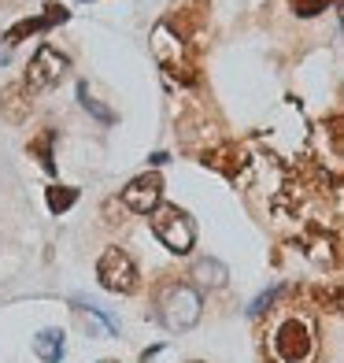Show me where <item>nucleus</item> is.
Wrapping results in <instances>:
<instances>
[{
    "mask_svg": "<svg viewBox=\"0 0 344 363\" xmlns=\"http://www.w3.org/2000/svg\"><path fill=\"white\" fill-rule=\"evenodd\" d=\"M204 315V301H200V289H193L185 282H174L163 289L159 296V319L163 326L171 330V334H185V330H193L196 323H200Z\"/></svg>",
    "mask_w": 344,
    "mask_h": 363,
    "instance_id": "nucleus-1",
    "label": "nucleus"
},
{
    "mask_svg": "<svg viewBox=\"0 0 344 363\" xmlns=\"http://www.w3.org/2000/svg\"><path fill=\"white\" fill-rule=\"evenodd\" d=\"M149 219H152V234L167 245V252H174V256L193 252L196 226H193V219H189L178 204H159V208H152Z\"/></svg>",
    "mask_w": 344,
    "mask_h": 363,
    "instance_id": "nucleus-2",
    "label": "nucleus"
},
{
    "mask_svg": "<svg viewBox=\"0 0 344 363\" xmlns=\"http://www.w3.org/2000/svg\"><path fill=\"white\" fill-rule=\"evenodd\" d=\"M96 278H101V286L108 293H119V296L134 293L137 282H141L137 263L130 259V252H122V249H104L101 263H96Z\"/></svg>",
    "mask_w": 344,
    "mask_h": 363,
    "instance_id": "nucleus-3",
    "label": "nucleus"
},
{
    "mask_svg": "<svg viewBox=\"0 0 344 363\" xmlns=\"http://www.w3.org/2000/svg\"><path fill=\"white\" fill-rule=\"evenodd\" d=\"M71 71V60L59 52V48H52V45H41L38 52H34V60H30V67H26V78H23V86L30 89V93H41V89H52V86H59V78Z\"/></svg>",
    "mask_w": 344,
    "mask_h": 363,
    "instance_id": "nucleus-4",
    "label": "nucleus"
},
{
    "mask_svg": "<svg viewBox=\"0 0 344 363\" xmlns=\"http://www.w3.org/2000/svg\"><path fill=\"white\" fill-rule=\"evenodd\" d=\"M159 201H163V178L156 171L137 174L134 182H126V189H122V204L130 211H137V216H149L152 208H159Z\"/></svg>",
    "mask_w": 344,
    "mask_h": 363,
    "instance_id": "nucleus-5",
    "label": "nucleus"
},
{
    "mask_svg": "<svg viewBox=\"0 0 344 363\" xmlns=\"http://www.w3.org/2000/svg\"><path fill=\"white\" fill-rule=\"evenodd\" d=\"M274 349L285 363H304L311 356V330L304 319H285L274 334Z\"/></svg>",
    "mask_w": 344,
    "mask_h": 363,
    "instance_id": "nucleus-6",
    "label": "nucleus"
},
{
    "mask_svg": "<svg viewBox=\"0 0 344 363\" xmlns=\"http://www.w3.org/2000/svg\"><path fill=\"white\" fill-rule=\"evenodd\" d=\"M56 23H67V8H45V15H34V19H19L8 34H4V45L8 48H15L23 38H34V34H41V30H48V26H56Z\"/></svg>",
    "mask_w": 344,
    "mask_h": 363,
    "instance_id": "nucleus-7",
    "label": "nucleus"
},
{
    "mask_svg": "<svg viewBox=\"0 0 344 363\" xmlns=\"http://www.w3.org/2000/svg\"><path fill=\"white\" fill-rule=\"evenodd\" d=\"M34 352H38V359H45V363H59L63 352H67V334H63L59 326H45L41 334L34 337Z\"/></svg>",
    "mask_w": 344,
    "mask_h": 363,
    "instance_id": "nucleus-8",
    "label": "nucleus"
},
{
    "mask_svg": "<svg viewBox=\"0 0 344 363\" xmlns=\"http://www.w3.org/2000/svg\"><path fill=\"white\" fill-rule=\"evenodd\" d=\"M26 86L23 82H15V86H8L4 93H0V111H4V119L8 123H23L26 115H30V101H26Z\"/></svg>",
    "mask_w": 344,
    "mask_h": 363,
    "instance_id": "nucleus-9",
    "label": "nucleus"
},
{
    "mask_svg": "<svg viewBox=\"0 0 344 363\" xmlns=\"http://www.w3.org/2000/svg\"><path fill=\"white\" fill-rule=\"evenodd\" d=\"M45 204H48V211L63 216V211H71L78 204V189L74 186H48L45 189Z\"/></svg>",
    "mask_w": 344,
    "mask_h": 363,
    "instance_id": "nucleus-10",
    "label": "nucleus"
},
{
    "mask_svg": "<svg viewBox=\"0 0 344 363\" xmlns=\"http://www.w3.org/2000/svg\"><path fill=\"white\" fill-rule=\"evenodd\" d=\"M193 274L200 278L204 286H222L226 278H229V271L222 267L219 259H200V263H196V271H193Z\"/></svg>",
    "mask_w": 344,
    "mask_h": 363,
    "instance_id": "nucleus-11",
    "label": "nucleus"
},
{
    "mask_svg": "<svg viewBox=\"0 0 344 363\" xmlns=\"http://www.w3.org/2000/svg\"><path fill=\"white\" fill-rule=\"evenodd\" d=\"M78 101H81V108H86L89 115H96L101 123H115V111H111V108H104L101 101H93V93H89L86 82H78Z\"/></svg>",
    "mask_w": 344,
    "mask_h": 363,
    "instance_id": "nucleus-12",
    "label": "nucleus"
},
{
    "mask_svg": "<svg viewBox=\"0 0 344 363\" xmlns=\"http://www.w3.org/2000/svg\"><path fill=\"white\" fill-rule=\"evenodd\" d=\"M52 138H56V134L48 130V134H41L38 141H30V152H38V156H41V167H45V171H52V167H56V163H52Z\"/></svg>",
    "mask_w": 344,
    "mask_h": 363,
    "instance_id": "nucleus-13",
    "label": "nucleus"
},
{
    "mask_svg": "<svg viewBox=\"0 0 344 363\" xmlns=\"http://www.w3.org/2000/svg\"><path fill=\"white\" fill-rule=\"evenodd\" d=\"M289 4L297 15H304V19H315V15H322L330 8V0H289Z\"/></svg>",
    "mask_w": 344,
    "mask_h": 363,
    "instance_id": "nucleus-14",
    "label": "nucleus"
},
{
    "mask_svg": "<svg viewBox=\"0 0 344 363\" xmlns=\"http://www.w3.org/2000/svg\"><path fill=\"white\" fill-rule=\"evenodd\" d=\"M274 296H277V289H270V293H263V296H259V301H256V304H252L248 311H252V315H259V311H267V308L274 304Z\"/></svg>",
    "mask_w": 344,
    "mask_h": 363,
    "instance_id": "nucleus-15",
    "label": "nucleus"
},
{
    "mask_svg": "<svg viewBox=\"0 0 344 363\" xmlns=\"http://www.w3.org/2000/svg\"><path fill=\"white\" fill-rule=\"evenodd\" d=\"M101 363H115V359H101Z\"/></svg>",
    "mask_w": 344,
    "mask_h": 363,
    "instance_id": "nucleus-16",
    "label": "nucleus"
}]
</instances>
